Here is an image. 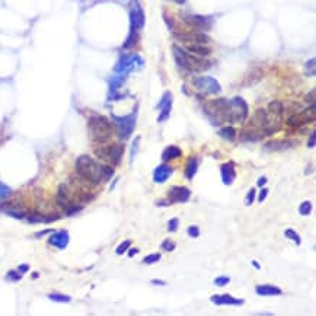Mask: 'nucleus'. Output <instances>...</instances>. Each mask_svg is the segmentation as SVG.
<instances>
[{
  "label": "nucleus",
  "instance_id": "nucleus-1",
  "mask_svg": "<svg viewBox=\"0 0 316 316\" xmlns=\"http://www.w3.org/2000/svg\"><path fill=\"white\" fill-rule=\"evenodd\" d=\"M76 172L83 180L89 181L90 184L98 185L101 182H107L113 178L114 169L111 165L101 163L88 155H82L76 160Z\"/></svg>",
  "mask_w": 316,
  "mask_h": 316
},
{
  "label": "nucleus",
  "instance_id": "nucleus-2",
  "mask_svg": "<svg viewBox=\"0 0 316 316\" xmlns=\"http://www.w3.org/2000/svg\"><path fill=\"white\" fill-rule=\"evenodd\" d=\"M88 130L90 138L96 144L108 141L114 134L113 123L104 115H92L88 121Z\"/></svg>",
  "mask_w": 316,
  "mask_h": 316
},
{
  "label": "nucleus",
  "instance_id": "nucleus-3",
  "mask_svg": "<svg viewBox=\"0 0 316 316\" xmlns=\"http://www.w3.org/2000/svg\"><path fill=\"white\" fill-rule=\"evenodd\" d=\"M172 51H174V57H175L178 66L188 70V71H204L211 66V63L204 60V57L188 54L185 50H182L178 45H174Z\"/></svg>",
  "mask_w": 316,
  "mask_h": 316
},
{
  "label": "nucleus",
  "instance_id": "nucleus-4",
  "mask_svg": "<svg viewBox=\"0 0 316 316\" xmlns=\"http://www.w3.org/2000/svg\"><path fill=\"white\" fill-rule=\"evenodd\" d=\"M93 153L101 162L111 165V166H117V165H120L123 155H124V146L120 143H114V144L99 143L93 149Z\"/></svg>",
  "mask_w": 316,
  "mask_h": 316
},
{
  "label": "nucleus",
  "instance_id": "nucleus-5",
  "mask_svg": "<svg viewBox=\"0 0 316 316\" xmlns=\"http://www.w3.org/2000/svg\"><path fill=\"white\" fill-rule=\"evenodd\" d=\"M248 117V105L242 98H233L227 101L226 121L230 123H244Z\"/></svg>",
  "mask_w": 316,
  "mask_h": 316
},
{
  "label": "nucleus",
  "instance_id": "nucleus-6",
  "mask_svg": "<svg viewBox=\"0 0 316 316\" xmlns=\"http://www.w3.org/2000/svg\"><path fill=\"white\" fill-rule=\"evenodd\" d=\"M111 118H113V126L115 128L114 131L117 133V135L121 140H128L134 131L135 114H130V115H126V117L113 115Z\"/></svg>",
  "mask_w": 316,
  "mask_h": 316
},
{
  "label": "nucleus",
  "instance_id": "nucleus-7",
  "mask_svg": "<svg viewBox=\"0 0 316 316\" xmlns=\"http://www.w3.org/2000/svg\"><path fill=\"white\" fill-rule=\"evenodd\" d=\"M140 67H143V60H141L140 56H137V54H126V56H123L118 60V63L114 67V71L117 74H126V73H128V71H131L134 68Z\"/></svg>",
  "mask_w": 316,
  "mask_h": 316
},
{
  "label": "nucleus",
  "instance_id": "nucleus-8",
  "mask_svg": "<svg viewBox=\"0 0 316 316\" xmlns=\"http://www.w3.org/2000/svg\"><path fill=\"white\" fill-rule=\"evenodd\" d=\"M316 117V110H315V104H312L308 110L302 111L299 114H293L287 118V126L290 127H299V126H303V124H309V123H314Z\"/></svg>",
  "mask_w": 316,
  "mask_h": 316
},
{
  "label": "nucleus",
  "instance_id": "nucleus-9",
  "mask_svg": "<svg viewBox=\"0 0 316 316\" xmlns=\"http://www.w3.org/2000/svg\"><path fill=\"white\" fill-rule=\"evenodd\" d=\"M194 86L208 95H219L222 92L220 83L216 79L208 77V76H201V77L194 79Z\"/></svg>",
  "mask_w": 316,
  "mask_h": 316
},
{
  "label": "nucleus",
  "instance_id": "nucleus-10",
  "mask_svg": "<svg viewBox=\"0 0 316 316\" xmlns=\"http://www.w3.org/2000/svg\"><path fill=\"white\" fill-rule=\"evenodd\" d=\"M191 197V191L187 187H181V185H175L169 190L168 192V200L169 203H187Z\"/></svg>",
  "mask_w": 316,
  "mask_h": 316
},
{
  "label": "nucleus",
  "instance_id": "nucleus-11",
  "mask_svg": "<svg viewBox=\"0 0 316 316\" xmlns=\"http://www.w3.org/2000/svg\"><path fill=\"white\" fill-rule=\"evenodd\" d=\"M144 12L143 9L140 7V4L134 3L131 10H130V23H131V29H135V31H140L143 26H144Z\"/></svg>",
  "mask_w": 316,
  "mask_h": 316
},
{
  "label": "nucleus",
  "instance_id": "nucleus-12",
  "mask_svg": "<svg viewBox=\"0 0 316 316\" xmlns=\"http://www.w3.org/2000/svg\"><path fill=\"white\" fill-rule=\"evenodd\" d=\"M68 239H70V236H68L67 230H59V232H54L48 238V244L57 249H66L68 245Z\"/></svg>",
  "mask_w": 316,
  "mask_h": 316
},
{
  "label": "nucleus",
  "instance_id": "nucleus-13",
  "mask_svg": "<svg viewBox=\"0 0 316 316\" xmlns=\"http://www.w3.org/2000/svg\"><path fill=\"white\" fill-rule=\"evenodd\" d=\"M210 300L217 306H241V305H244L242 299H236L230 294H214L210 297Z\"/></svg>",
  "mask_w": 316,
  "mask_h": 316
},
{
  "label": "nucleus",
  "instance_id": "nucleus-14",
  "mask_svg": "<svg viewBox=\"0 0 316 316\" xmlns=\"http://www.w3.org/2000/svg\"><path fill=\"white\" fill-rule=\"evenodd\" d=\"M185 21L198 28V29H203V31H208L213 25V18L211 16H201V15H190L185 18Z\"/></svg>",
  "mask_w": 316,
  "mask_h": 316
},
{
  "label": "nucleus",
  "instance_id": "nucleus-15",
  "mask_svg": "<svg viewBox=\"0 0 316 316\" xmlns=\"http://www.w3.org/2000/svg\"><path fill=\"white\" fill-rule=\"evenodd\" d=\"M297 143H299V141H296V140H272V141H268V143L264 146V149H265V150H274V152H278V150H289V149H293Z\"/></svg>",
  "mask_w": 316,
  "mask_h": 316
},
{
  "label": "nucleus",
  "instance_id": "nucleus-16",
  "mask_svg": "<svg viewBox=\"0 0 316 316\" xmlns=\"http://www.w3.org/2000/svg\"><path fill=\"white\" fill-rule=\"evenodd\" d=\"M220 174H222V181H223V184H225V185H232L233 181L236 180L235 163H233V162H227L225 165H222Z\"/></svg>",
  "mask_w": 316,
  "mask_h": 316
},
{
  "label": "nucleus",
  "instance_id": "nucleus-17",
  "mask_svg": "<svg viewBox=\"0 0 316 316\" xmlns=\"http://www.w3.org/2000/svg\"><path fill=\"white\" fill-rule=\"evenodd\" d=\"M174 174V169H172V166H169V165H159L158 168L155 169V172H153V181L156 182V184H163V182H166V180L171 177Z\"/></svg>",
  "mask_w": 316,
  "mask_h": 316
},
{
  "label": "nucleus",
  "instance_id": "nucleus-18",
  "mask_svg": "<svg viewBox=\"0 0 316 316\" xmlns=\"http://www.w3.org/2000/svg\"><path fill=\"white\" fill-rule=\"evenodd\" d=\"M187 50L190 53H192L194 56L198 57H208L211 54V48H208L205 44H194V43H187L185 44Z\"/></svg>",
  "mask_w": 316,
  "mask_h": 316
},
{
  "label": "nucleus",
  "instance_id": "nucleus-19",
  "mask_svg": "<svg viewBox=\"0 0 316 316\" xmlns=\"http://www.w3.org/2000/svg\"><path fill=\"white\" fill-rule=\"evenodd\" d=\"M255 293L258 296H280L283 294L281 289H278L277 286H272V284H262V286H256L255 287Z\"/></svg>",
  "mask_w": 316,
  "mask_h": 316
},
{
  "label": "nucleus",
  "instance_id": "nucleus-20",
  "mask_svg": "<svg viewBox=\"0 0 316 316\" xmlns=\"http://www.w3.org/2000/svg\"><path fill=\"white\" fill-rule=\"evenodd\" d=\"M182 156V150H181L178 146H168L163 152H162V159L165 162L168 160H175Z\"/></svg>",
  "mask_w": 316,
  "mask_h": 316
},
{
  "label": "nucleus",
  "instance_id": "nucleus-21",
  "mask_svg": "<svg viewBox=\"0 0 316 316\" xmlns=\"http://www.w3.org/2000/svg\"><path fill=\"white\" fill-rule=\"evenodd\" d=\"M197 169H198V159L194 156V158H191L188 160V163L185 166V177H187V180H194V177L197 174Z\"/></svg>",
  "mask_w": 316,
  "mask_h": 316
},
{
  "label": "nucleus",
  "instance_id": "nucleus-22",
  "mask_svg": "<svg viewBox=\"0 0 316 316\" xmlns=\"http://www.w3.org/2000/svg\"><path fill=\"white\" fill-rule=\"evenodd\" d=\"M124 80H126L124 74H120V76H114L113 79H111V82H110V89H111V98H113L114 95L117 93V90H118L120 88H121V86H123Z\"/></svg>",
  "mask_w": 316,
  "mask_h": 316
},
{
  "label": "nucleus",
  "instance_id": "nucleus-23",
  "mask_svg": "<svg viewBox=\"0 0 316 316\" xmlns=\"http://www.w3.org/2000/svg\"><path fill=\"white\" fill-rule=\"evenodd\" d=\"M268 111H270L271 115H274L277 118H281L283 111H284V107H283V104L280 101H272V102H270V105H268Z\"/></svg>",
  "mask_w": 316,
  "mask_h": 316
},
{
  "label": "nucleus",
  "instance_id": "nucleus-24",
  "mask_svg": "<svg viewBox=\"0 0 316 316\" xmlns=\"http://www.w3.org/2000/svg\"><path fill=\"white\" fill-rule=\"evenodd\" d=\"M236 134H238L236 130H235L233 127H230V126L223 127V128L219 130V135H220L222 138H225V140H229V141L235 140V138H236Z\"/></svg>",
  "mask_w": 316,
  "mask_h": 316
},
{
  "label": "nucleus",
  "instance_id": "nucleus-25",
  "mask_svg": "<svg viewBox=\"0 0 316 316\" xmlns=\"http://www.w3.org/2000/svg\"><path fill=\"white\" fill-rule=\"evenodd\" d=\"M137 40H138V31H135V29H130V35L127 37V41L124 43V48H131V47H134V44L137 43Z\"/></svg>",
  "mask_w": 316,
  "mask_h": 316
},
{
  "label": "nucleus",
  "instance_id": "nucleus-26",
  "mask_svg": "<svg viewBox=\"0 0 316 316\" xmlns=\"http://www.w3.org/2000/svg\"><path fill=\"white\" fill-rule=\"evenodd\" d=\"M48 299L53 300V302H60V303H68L71 300L70 296H66V294H60V293H51L48 294Z\"/></svg>",
  "mask_w": 316,
  "mask_h": 316
},
{
  "label": "nucleus",
  "instance_id": "nucleus-27",
  "mask_svg": "<svg viewBox=\"0 0 316 316\" xmlns=\"http://www.w3.org/2000/svg\"><path fill=\"white\" fill-rule=\"evenodd\" d=\"M299 213L302 216H309L312 213V203L311 201H303L299 207Z\"/></svg>",
  "mask_w": 316,
  "mask_h": 316
},
{
  "label": "nucleus",
  "instance_id": "nucleus-28",
  "mask_svg": "<svg viewBox=\"0 0 316 316\" xmlns=\"http://www.w3.org/2000/svg\"><path fill=\"white\" fill-rule=\"evenodd\" d=\"M169 115H171V104H168V105H165V107L160 108V115H159L158 121L159 123H163L165 120L169 118Z\"/></svg>",
  "mask_w": 316,
  "mask_h": 316
},
{
  "label": "nucleus",
  "instance_id": "nucleus-29",
  "mask_svg": "<svg viewBox=\"0 0 316 316\" xmlns=\"http://www.w3.org/2000/svg\"><path fill=\"white\" fill-rule=\"evenodd\" d=\"M10 194H12V190H10L6 184L0 182V201L6 200Z\"/></svg>",
  "mask_w": 316,
  "mask_h": 316
},
{
  "label": "nucleus",
  "instance_id": "nucleus-30",
  "mask_svg": "<svg viewBox=\"0 0 316 316\" xmlns=\"http://www.w3.org/2000/svg\"><path fill=\"white\" fill-rule=\"evenodd\" d=\"M284 236L287 238V239H290V241H293L294 244H297V245H300V236L294 232L293 229H287L286 232H284Z\"/></svg>",
  "mask_w": 316,
  "mask_h": 316
},
{
  "label": "nucleus",
  "instance_id": "nucleus-31",
  "mask_svg": "<svg viewBox=\"0 0 316 316\" xmlns=\"http://www.w3.org/2000/svg\"><path fill=\"white\" fill-rule=\"evenodd\" d=\"M160 248H162V251H165V252H172V251H175V248H177V244H175L174 241L165 239V241L162 242Z\"/></svg>",
  "mask_w": 316,
  "mask_h": 316
},
{
  "label": "nucleus",
  "instance_id": "nucleus-32",
  "mask_svg": "<svg viewBox=\"0 0 316 316\" xmlns=\"http://www.w3.org/2000/svg\"><path fill=\"white\" fill-rule=\"evenodd\" d=\"M158 261H160V253H150V255H147V256L143 258V262L147 264V265L156 264Z\"/></svg>",
  "mask_w": 316,
  "mask_h": 316
},
{
  "label": "nucleus",
  "instance_id": "nucleus-33",
  "mask_svg": "<svg viewBox=\"0 0 316 316\" xmlns=\"http://www.w3.org/2000/svg\"><path fill=\"white\" fill-rule=\"evenodd\" d=\"M21 278H22V274H21L18 270L9 271V272H7V275H6V280H7V281H13V283H15V281H19Z\"/></svg>",
  "mask_w": 316,
  "mask_h": 316
},
{
  "label": "nucleus",
  "instance_id": "nucleus-34",
  "mask_svg": "<svg viewBox=\"0 0 316 316\" xmlns=\"http://www.w3.org/2000/svg\"><path fill=\"white\" fill-rule=\"evenodd\" d=\"M230 283V278L229 277H226V275H220V277H217V278H214V284L216 286H219V287H225Z\"/></svg>",
  "mask_w": 316,
  "mask_h": 316
},
{
  "label": "nucleus",
  "instance_id": "nucleus-35",
  "mask_svg": "<svg viewBox=\"0 0 316 316\" xmlns=\"http://www.w3.org/2000/svg\"><path fill=\"white\" fill-rule=\"evenodd\" d=\"M130 247H131V242H130V241H124L123 244L118 245V248L115 249V252H117V255H123Z\"/></svg>",
  "mask_w": 316,
  "mask_h": 316
},
{
  "label": "nucleus",
  "instance_id": "nucleus-36",
  "mask_svg": "<svg viewBox=\"0 0 316 316\" xmlns=\"http://www.w3.org/2000/svg\"><path fill=\"white\" fill-rule=\"evenodd\" d=\"M187 233L191 236V238H198L200 236V227L198 226H190L187 229Z\"/></svg>",
  "mask_w": 316,
  "mask_h": 316
},
{
  "label": "nucleus",
  "instance_id": "nucleus-37",
  "mask_svg": "<svg viewBox=\"0 0 316 316\" xmlns=\"http://www.w3.org/2000/svg\"><path fill=\"white\" fill-rule=\"evenodd\" d=\"M255 190L253 188H251L248 191V194H247V197H245V205H251V204L255 201Z\"/></svg>",
  "mask_w": 316,
  "mask_h": 316
},
{
  "label": "nucleus",
  "instance_id": "nucleus-38",
  "mask_svg": "<svg viewBox=\"0 0 316 316\" xmlns=\"http://www.w3.org/2000/svg\"><path fill=\"white\" fill-rule=\"evenodd\" d=\"M178 225H180V220L178 219H171L168 222V230L169 232H177L178 230Z\"/></svg>",
  "mask_w": 316,
  "mask_h": 316
},
{
  "label": "nucleus",
  "instance_id": "nucleus-39",
  "mask_svg": "<svg viewBox=\"0 0 316 316\" xmlns=\"http://www.w3.org/2000/svg\"><path fill=\"white\" fill-rule=\"evenodd\" d=\"M306 73L311 76H315V59H312L311 62L306 63Z\"/></svg>",
  "mask_w": 316,
  "mask_h": 316
},
{
  "label": "nucleus",
  "instance_id": "nucleus-40",
  "mask_svg": "<svg viewBox=\"0 0 316 316\" xmlns=\"http://www.w3.org/2000/svg\"><path fill=\"white\" fill-rule=\"evenodd\" d=\"M261 188H262V187H261ZM267 197H268V190H267V188H262L261 192H259L258 201H259V203H264V201L267 200Z\"/></svg>",
  "mask_w": 316,
  "mask_h": 316
},
{
  "label": "nucleus",
  "instance_id": "nucleus-41",
  "mask_svg": "<svg viewBox=\"0 0 316 316\" xmlns=\"http://www.w3.org/2000/svg\"><path fill=\"white\" fill-rule=\"evenodd\" d=\"M316 144V131L314 130L312 133H311V137H309V141H308V147L309 149H314Z\"/></svg>",
  "mask_w": 316,
  "mask_h": 316
},
{
  "label": "nucleus",
  "instance_id": "nucleus-42",
  "mask_svg": "<svg viewBox=\"0 0 316 316\" xmlns=\"http://www.w3.org/2000/svg\"><path fill=\"white\" fill-rule=\"evenodd\" d=\"M138 141H140V137H137L133 143V147H131V162L135 159V155H137V149H138Z\"/></svg>",
  "mask_w": 316,
  "mask_h": 316
},
{
  "label": "nucleus",
  "instance_id": "nucleus-43",
  "mask_svg": "<svg viewBox=\"0 0 316 316\" xmlns=\"http://www.w3.org/2000/svg\"><path fill=\"white\" fill-rule=\"evenodd\" d=\"M306 101H308V102H311V104H315V90H312V92H311V95H308V96H306Z\"/></svg>",
  "mask_w": 316,
  "mask_h": 316
},
{
  "label": "nucleus",
  "instance_id": "nucleus-44",
  "mask_svg": "<svg viewBox=\"0 0 316 316\" xmlns=\"http://www.w3.org/2000/svg\"><path fill=\"white\" fill-rule=\"evenodd\" d=\"M28 270H29V265H28V264H22V265L18 267V271H19L21 274H25Z\"/></svg>",
  "mask_w": 316,
  "mask_h": 316
},
{
  "label": "nucleus",
  "instance_id": "nucleus-45",
  "mask_svg": "<svg viewBox=\"0 0 316 316\" xmlns=\"http://www.w3.org/2000/svg\"><path fill=\"white\" fill-rule=\"evenodd\" d=\"M256 184H258V187H264L267 184V178L265 177H261L259 180L256 181Z\"/></svg>",
  "mask_w": 316,
  "mask_h": 316
},
{
  "label": "nucleus",
  "instance_id": "nucleus-46",
  "mask_svg": "<svg viewBox=\"0 0 316 316\" xmlns=\"http://www.w3.org/2000/svg\"><path fill=\"white\" fill-rule=\"evenodd\" d=\"M152 284H156V286H165L166 283L163 280H152Z\"/></svg>",
  "mask_w": 316,
  "mask_h": 316
},
{
  "label": "nucleus",
  "instance_id": "nucleus-47",
  "mask_svg": "<svg viewBox=\"0 0 316 316\" xmlns=\"http://www.w3.org/2000/svg\"><path fill=\"white\" fill-rule=\"evenodd\" d=\"M138 253V249L137 248H131L130 251H128V256H134V255H137Z\"/></svg>",
  "mask_w": 316,
  "mask_h": 316
},
{
  "label": "nucleus",
  "instance_id": "nucleus-48",
  "mask_svg": "<svg viewBox=\"0 0 316 316\" xmlns=\"http://www.w3.org/2000/svg\"><path fill=\"white\" fill-rule=\"evenodd\" d=\"M252 265H253V267H255L256 270H259V268H261V265L258 264V261H252Z\"/></svg>",
  "mask_w": 316,
  "mask_h": 316
},
{
  "label": "nucleus",
  "instance_id": "nucleus-49",
  "mask_svg": "<svg viewBox=\"0 0 316 316\" xmlns=\"http://www.w3.org/2000/svg\"><path fill=\"white\" fill-rule=\"evenodd\" d=\"M174 1H177L178 4H182V3H185V0H174Z\"/></svg>",
  "mask_w": 316,
  "mask_h": 316
}]
</instances>
